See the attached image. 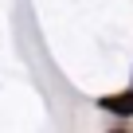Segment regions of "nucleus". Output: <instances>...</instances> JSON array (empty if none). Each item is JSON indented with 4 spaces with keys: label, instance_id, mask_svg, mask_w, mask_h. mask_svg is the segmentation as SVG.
Segmentation results:
<instances>
[{
    "label": "nucleus",
    "instance_id": "1",
    "mask_svg": "<svg viewBox=\"0 0 133 133\" xmlns=\"http://www.w3.org/2000/svg\"><path fill=\"white\" fill-rule=\"evenodd\" d=\"M98 110H106V114H114V117L129 121V117H133V90H121V94H102V98H98Z\"/></svg>",
    "mask_w": 133,
    "mask_h": 133
},
{
    "label": "nucleus",
    "instance_id": "2",
    "mask_svg": "<svg viewBox=\"0 0 133 133\" xmlns=\"http://www.w3.org/2000/svg\"><path fill=\"white\" fill-rule=\"evenodd\" d=\"M106 133H133V125H125V121H121V125H110Z\"/></svg>",
    "mask_w": 133,
    "mask_h": 133
},
{
    "label": "nucleus",
    "instance_id": "3",
    "mask_svg": "<svg viewBox=\"0 0 133 133\" xmlns=\"http://www.w3.org/2000/svg\"><path fill=\"white\" fill-rule=\"evenodd\" d=\"M129 90H133V82H129Z\"/></svg>",
    "mask_w": 133,
    "mask_h": 133
}]
</instances>
